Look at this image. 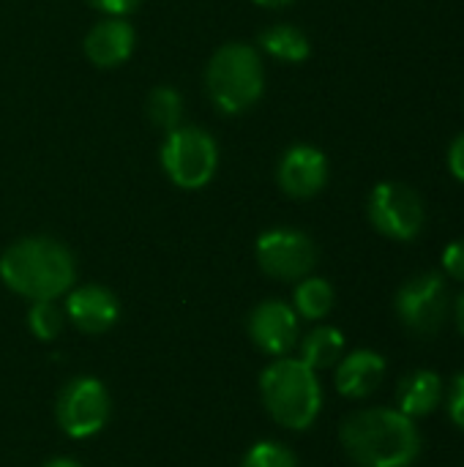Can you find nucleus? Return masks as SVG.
<instances>
[{
  "mask_svg": "<svg viewBox=\"0 0 464 467\" xmlns=\"http://www.w3.org/2000/svg\"><path fill=\"white\" fill-rule=\"evenodd\" d=\"M88 3L93 8L109 14V16H123V14H129V11H134L139 5V0H88Z\"/></svg>",
  "mask_w": 464,
  "mask_h": 467,
  "instance_id": "obj_24",
  "label": "nucleus"
},
{
  "mask_svg": "<svg viewBox=\"0 0 464 467\" xmlns=\"http://www.w3.org/2000/svg\"><path fill=\"white\" fill-rule=\"evenodd\" d=\"M257 5H265V8H284V5H290L293 0H254Z\"/></svg>",
  "mask_w": 464,
  "mask_h": 467,
  "instance_id": "obj_27",
  "label": "nucleus"
},
{
  "mask_svg": "<svg viewBox=\"0 0 464 467\" xmlns=\"http://www.w3.org/2000/svg\"><path fill=\"white\" fill-rule=\"evenodd\" d=\"M260 394L271 419L287 430H309L323 408L317 372L301 358H279L260 375Z\"/></svg>",
  "mask_w": 464,
  "mask_h": 467,
  "instance_id": "obj_3",
  "label": "nucleus"
},
{
  "mask_svg": "<svg viewBox=\"0 0 464 467\" xmlns=\"http://www.w3.org/2000/svg\"><path fill=\"white\" fill-rule=\"evenodd\" d=\"M118 312H120V306H118L115 296L98 285H88V287L74 290L68 296V304H66L68 320L85 334L109 331L118 320Z\"/></svg>",
  "mask_w": 464,
  "mask_h": 467,
  "instance_id": "obj_13",
  "label": "nucleus"
},
{
  "mask_svg": "<svg viewBox=\"0 0 464 467\" xmlns=\"http://www.w3.org/2000/svg\"><path fill=\"white\" fill-rule=\"evenodd\" d=\"M449 170H451V175L457 181L464 183V131L451 142V148H449Z\"/></svg>",
  "mask_w": 464,
  "mask_h": 467,
  "instance_id": "obj_25",
  "label": "nucleus"
},
{
  "mask_svg": "<svg viewBox=\"0 0 464 467\" xmlns=\"http://www.w3.org/2000/svg\"><path fill=\"white\" fill-rule=\"evenodd\" d=\"M252 342L271 356H284L298 342V315L284 301H263L249 315Z\"/></svg>",
  "mask_w": 464,
  "mask_h": 467,
  "instance_id": "obj_11",
  "label": "nucleus"
},
{
  "mask_svg": "<svg viewBox=\"0 0 464 467\" xmlns=\"http://www.w3.org/2000/svg\"><path fill=\"white\" fill-rule=\"evenodd\" d=\"M454 317H457V328L464 337V293L457 298V306H454Z\"/></svg>",
  "mask_w": 464,
  "mask_h": 467,
  "instance_id": "obj_26",
  "label": "nucleus"
},
{
  "mask_svg": "<svg viewBox=\"0 0 464 467\" xmlns=\"http://www.w3.org/2000/svg\"><path fill=\"white\" fill-rule=\"evenodd\" d=\"M205 88L211 101L227 112H243L260 101L265 88L263 60L254 47L249 44H224L208 63Z\"/></svg>",
  "mask_w": 464,
  "mask_h": 467,
  "instance_id": "obj_4",
  "label": "nucleus"
},
{
  "mask_svg": "<svg viewBox=\"0 0 464 467\" xmlns=\"http://www.w3.org/2000/svg\"><path fill=\"white\" fill-rule=\"evenodd\" d=\"M334 306V287L320 276H304L295 290V309L306 320H320Z\"/></svg>",
  "mask_w": 464,
  "mask_h": 467,
  "instance_id": "obj_18",
  "label": "nucleus"
},
{
  "mask_svg": "<svg viewBox=\"0 0 464 467\" xmlns=\"http://www.w3.org/2000/svg\"><path fill=\"white\" fill-rule=\"evenodd\" d=\"M279 186L295 200H309L323 192L328 181V161L314 145H293L279 161Z\"/></svg>",
  "mask_w": 464,
  "mask_h": 467,
  "instance_id": "obj_10",
  "label": "nucleus"
},
{
  "mask_svg": "<svg viewBox=\"0 0 464 467\" xmlns=\"http://www.w3.org/2000/svg\"><path fill=\"white\" fill-rule=\"evenodd\" d=\"M339 438L358 467H410L421 451L413 419L388 408L353 413L342 424Z\"/></svg>",
  "mask_w": 464,
  "mask_h": 467,
  "instance_id": "obj_1",
  "label": "nucleus"
},
{
  "mask_svg": "<svg viewBox=\"0 0 464 467\" xmlns=\"http://www.w3.org/2000/svg\"><path fill=\"white\" fill-rule=\"evenodd\" d=\"M27 323H30V331L38 339L49 342L63 331V312L52 301H36L30 315H27Z\"/></svg>",
  "mask_w": 464,
  "mask_h": 467,
  "instance_id": "obj_21",
  "label": "nucleus"
},
{
  "mask_svg": "<svg viewBox=\"0 0 464 467\" xmlns=\"http://www.w3.org/2000/svg\"><path fill=\"white\" fill-rule=\"evenodd\" d=\"M241 467H298V460L287 446L273 441H260L249 449Z\"/></svg>",
  "mask_w": 464,
  "mask_h": 467,
  "instance_id": "obj_20",
  "label": "nucleus"
},
{
  "mask_svg": "<svg viewBox=\"0 0 464 467\" xmlns=\"http://www.w3.org/2000/svg\"><path fill=\"white\" fill-rule=\"evenodd\" d=\"M161 164L180 189H202L219 167L216 140L197 126H178L161 145Z\"/></svg>",
  "mask_w": 464,
  "mask_h": 467,
  "instance_id": "obj_5",
  "label": "nucleus"
},
{
  "mask_svg": "<svg viewBox=\"0 0 464 467\" xmlns=\"http://www.w3.org/2000/svg\"><path fill=\"white\" fill-rule=\"evenodd\" d=\"M342 350H345V337L339 328H331V326H320L314 328L304 345H301V361L306 367H312L314 372L317 369H331L339 358H342Z\"/></svg>",
  "mask_w": 464,
  "mask_h": 467,
  "instance_id": "obj_16",
  "label": "nucleus"
},
{
  "mask_svg": "<svg viewBox=\"0 0 464 467\" xmlns=\"http://www.w3.org/2000/svg\"><path fill=\"white\" fill-rule=\"evenodd\" d=\"M443 268L454 279L464 282V241H454L451 246H446V252H443Z\"/></svg>",
  "mask_w": 464,
  "mask_h": 467,
  "instance_id": "obj_22",
  "label": "nucleus"
},
{
  "mask_svg": "<svg viewBox=\"0 0 464 467\" xmlns=\"http://www.w3.org/2000/svg\"><path fill=\"white\" fill-rule=\"evenodd\" d=\"M449 413H451V421L464 430V372L454 380L451 400H449Z\"/></svg>",
  "mask_w": 464,
  "mask_h": 467,
  "instance_id": "obj_23",
  "label": "nucleus"
},
{
  "mask_svg": "<svg viewBox=\"0 0 464 467\" xmlns=\"http://www.w3.org/2000/svg\"><path fill=\"white\" fill-rule=\"evenodd\" d=\"M180 115H183V99L175 88L170 85H161V88H153L150 96H148V118L153 126L164 129L167 134L175 131L180 126Z\"/></svg>",
  "mask_w": 464,
  "mask_h": 467,
  "instance_id": "obj_19",
  "label": "nucleus"
},
{
  "mask_svg": "<svg viewBox=\"0 0 464 467\" xmlns=\"http://www.w3.org/2000/svg\"><path fill=\"white\" fill-rule=\"evenodd\" d=\"M134 44H137L134 27L123 16H107L98 25H93L90 33L85 36V55L93 66L112 68L131 57Z\"/></svg>",
  "mask_w": 464,
  "mask_h": 467,
  "instance_id": "obj_12",
  "label": "nucleus"
},
{
  "mask_svg": "<svg viewBox=\"0 0 464 467\" xmlns=\"http://www.w3.org/2000/svg\"><path fill=\"white\" fill-rule=\"evenodd\" d=\"M397 400H399V413H405L407 419L429 416L443 400V380L429 369H418L399 383Z\"/></svg>",
  "mask_w": 464,
  "mask_h": 467,
  "instance_id": "obj_15",
  "label": "nucleus"
},
{
  "mask_svg": "<svg viewBox=\"0 0 464 467\" xmlns=\"http://www.w3.org/2000/svg\"><path fill=\"white\" fill-rule=\"evenodd\" d=\"M386 378V358L375 350H356L342 358L336 369V389L347 400H364L380 389Z\"/></svg>",
  "mask_w": 464,
  "mask_h": 467,
  "instance_id": "obj_14",
  "label": "nucleus"
},
{
  "mask_svg": "<svg viewBox=\"0 0 464 467\" xmlns=\"http://www.w3.org/2000/svg\"><path fill=\"white\" fill-rule=\"evenodd\" d=\"M260 44H263V49L268 55L279 57V60H287V63H301L312 52V44H309L306 33L293 27V25H273V27H268L260 36Z\"/></svg>",
  "mask_w": 464,
  "mask_h": 467,
  "instance_id": "obj_17",
  "label": "nucleus"
},
{
  "mask_svg": "<svg viewBox=\"0 0 464 467\" xmlns=\"http://www.w3.org/2000/svg\"><path fill=\"white\" fill-rule=\"evenodd\" d=\"M44 467H82L79 462H74V460H66V457H60V460H52V462H46Z\"/></svg>",
  "mask_w": 464,
  "mask_h": 467,
  "instance_id": "obj_28",
  "label": "nucleus"
},
{
  "mask_svg": "<svg viewBox=\"0 0 464 467\" xmlns=\"http://www.w3.org/2000/svg\"><path fill=\"white\" fill-rule=\"evenodd\" d=\"M369 219L375 230L394 241H413L424 230V202L405 183H377L369 194Z\"/></svg>",
  "mask_w": 464,
  "mask_h": 467,
  "instance_id": "obj_7",
  "label": "nucleus"
},
{
  "mask_svg": "<svg viewBox=\"0 0 464 467\" xmlns=\"http://www.w3.org/2000/svg\"><path fill=\"white\" fill-rule=\"evenodd\" d=\"M55 416L60 430L74 441L98 435L109 419V394L104 383H98L96 378L71 380L57 397Z\"/></svg>",
  "mask_w": 464,
  "mask_h": 467,
  "instance_id": "obj_6",
  "label": "nucleus"
},
{
  "mask_svg": "<svg viewBox=\"0 0 464 467\" xmlns=\"http://www.w3.org/2000/svg\"><path fill=\"white\" fill-rule=\"evenodd\" d=\"M397 315L405 328L418 337H432L449 315V293L440 274H418L397 293Z\"/></svg>",
  "mask_w": 464,
  "mask_h": 467,
  "instance_id": "obj_8",
  "label": "nucleus"
},
{
  "mask_svg": "<svg viewBox=\"0 0 464 467\" xmlns=\"http://www.w3.org/2000/svg\"><path fill=\"white\" fill-rule=\"evenodd\" d=\"M257 263L273 279L298 282L317 265V249L306 233L279 227L257 238Z\"/></svg>",
  "mask_w": 464,
  "mask_h": 467,
  "instance_id": "obj_9",
  "label": "nucleus"
},
{
  "mask_svg": "<svg viewBox=\"0 0 464 467\" xmlns=\"http://www.w3.org/2000/svg\"><path fill=\"white\" fill-rule=\"evenodd\" d=\"M0 279L30 301H55L74 285V257L52 238H22L3 252Z\"/></svg>",
  "mask_w": 464,
  "mask_h": 467,
  "instance_id": "obj_2",
  "label": "nucleus"
}]
</instances>
